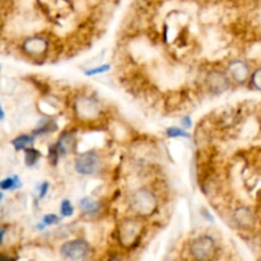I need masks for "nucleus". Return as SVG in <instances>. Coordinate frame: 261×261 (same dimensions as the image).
<instances>
[{"instance_id":"1","label":"nucleus","mask_w":261,"mask_h":261,"mask_svg":"<svg viewBox=\"0 0 261 261\" xmlns=\"http://www.w3.org/2000/svg\"><path fill=\"white\" fill-rule=\"evenodd\" d=\"M144 226L140 221L134 218H126L119 224L117 228V240L124 249L132 250L139 245Z\"/></svg>"},{"instance_id":"2","label":"nucleus","mask_w":261,"mask_h":261,"mask_svg":"<svg viewBox=\"0 0 261 261\" xmlns=\"http://www.w3.org/2000/svg\"><path fill=\"white\" fill-rule=\"evenodd\" d=\"M130 209L139 217H150L157 212L158 200L149 189H138L132 194Z\"/></svg>"},{"instance_id":"3","label":"nucleus","mask_w":261,"mask_h":261,"mask_svg":"<svg viewBox=\"0 0 261 261\" xmlns=\"http://www.w3.org/2000/svg\"><path fill=\"white\" fill-rule=\"evenodd\" d=\"M217 250L216 240L208 234L196 237L190 244V255L195 261H213Z\"/></svg>"},{"instance_id":"4","label":"nucleus","mask_w":261,"mask_h":261,"mask_svg":"<svg viewBox=\"0 0 261 261\" xmlns=\"http://www.w3.org/2000/svg\"><path fill=\"white\" fill-rule=\"evenodd\" d=\"M89 251H91V246L86 240L82 239L70 240L61 245L60 247V255L69 261L84 260L89 255Z\"/></svg>"},{"instance_id":"5","label":"nucleus","mask_w":261,"mask_h":261,"mask_svg":"<svg viewBox=\"0 0 261 261\" xmlns=\"http://www.w3.org/2000/svg\"><path fill=\"white\" fill-rule=\"evenodd\" d=\"M101 167V158L94 150H88L79 154L75 160V171L81 175L91 176L98 172Z\"/></svg>"},{"instance_id":"6","label":"nucleus","mask_w":261,"mask_h":261,"mask_svg":"<svg viewBox=\"0 0 261 261\" xmlns=\"http://www.w3.org/2000/svg\"><path fill=\"white\" fill-rule=\"evenodd\" d=\"M75 112L76 116L81 117L82 120H96L99 116L101 112V107L96 99L88 98V97H82L76 101L75 103Z\"/></svg>"},{"instance_id":"7","label":"nucleus","mask_w":261,"mask_h":261,"mask_svg":"<svg viewBox=\"0 0 261 261\" xmlns=\"http://www.w3.org/2000/svg\"><path fill=\"white\" fill-rule=\"evenodd\" d=\"M206 84L213 93H223L231 86V79L222 71L213 70L206 76Z\"/></svg>"},{"instance_id":"8","label":"nucleus","mask_w":261,"mask_h":261,"mask_svg":"<svg viewBox=\"0 0 261 261\" xmlns=\"http://www.w3.org/2000/svg\"><path fill=\"white\" fill-rule=\"evenodd\" d=\"M228 75L237 84L246 83L250 79V68L244 60H234L228 65Z\"/></svg>"},{"instance_id":"9","label":"nucleus","mask_w":261,"mask_h":261,"mask_svg":"<svg viewBox=\"0 0 261 261\" xmlns=\"http://www.w3.org/2000/svg\"><path fill=\"white\" fill-rule=\"evenodd\" d=\"M48 41L43 37H30L23 43V50L31 56H41L47 51Z\"/></svg>"},{"instance_id":"10","label":"nucleus","mask_w":261,"mask_h":261,"mask_svg":"<svg viewBox=\"0 0 261 261\" xmlns=\"http://www.w3.org/2000/svg\"><path fill=\"white\" fill-rule=\"evenodd\" d=\"M233 221L240 228L242 229H251L255 226V214L252 213L251 209L246 208V206H241L237 208L233 213Z\"/></svg>"},{"instance_id":"11","label":"nucleus","mask_w":261,"mask_h":261,"mask_svg":"<svg viewBox=\"0 0 261 261\" xmlns=\"http://www.w3.org/2000/svg\"><path fill=\"white\" fill-rule=\"evenodd\" d=\"M55 145L59 154L66 155L69 152H71V150L74 149V145H75V138H74V134L69 132L63 133Z\"/></svg>"},{"instance_id":"12","label":"nucleus","mask_w":261,"mask_h":261,"mask_svg":"<svg viewBox=\"0 0 261 261\" xmlns=\"http://www.w3.org/2000/svg\"><path fill=\"white\" fill-rule=\"evenodd\" d=\"M79 208H81V211L83 213L94 214L98 211V203L94 199L86 196V198L81 199V201H79Z\"/></svg>"},{"instance_id":"13","label":"nucleus","mask_w":261,"mask_h":261,"mask_svg":"<svg viewBox=\"0 0 261 261\" xmlns=\"http://www.w3.org/2000/svg\"><path fill=\"white\" fill-rule=\"evenodd\" d=\"M58 129V125L54 120H42V121L38 124V126L36 127V130L33 132L35 135H45L47 133H53Z\"/></svg>"},{"instance_id":"14","label":"nucleus","mask_w":261,"mask_h":261,"mask_svg":"<svg viewBox=\"0 0 261 261\" xmlns=\"http://www.w3.org/2000/svg\"><path fill=\"white\" fill-rule=\"evenodd\" d=\"M33 137L32 135H19V137L15 138L12 142L13 147H14L15 150H24L25 148L31 147L33 144Z\"/></svg>"},{"instance_id":"15","label":"nucleus","mask_w":261,"mask_h":261,"mask_svg":"<svg viewBox=\"0 0 261 261\" xmlns=\"http://www.w3.org/2000/svg\"><path fill=\"white\" fill-rule=\"evenodd\" d=\"M22 186L19 177L18 176H13V177H7L4 180L0 181V189L4 191L7 190H17Z\"/></svg>"},{"instance_id":"16","label":"nucleus","mask_w":261,"mask_h":261,"mask_svg":"<svg viewBox=\"0 0 261 261\" xmlns=\"http://www.w3.org/2000/svg\"><path fill=\"white\" fill-rule=\"evenodd\" d=\"M40 157H41V153L38 152L37 149H35V148L28 147L24 149V161H25V165H27L28 167L35 166L36 163L38 162V160H40Z\"/></svg>"},{"instance_id":"17","label":"nucleus","mask_w":261,"mask_h":261,"mask_svg":"<svg viewBox=\"0 0 261 261\" xmlns=\"http://www.w3.org/2000/svg\"><path fill=\"white\" fill-rule=\"evenodd\" d=\"M166 134L168 138H190V134L185 129H181L178 126H171L166 130Z\"/></svg>"},{"instance_id":"18","label":"nucleus","mask_w":261,"mask_h":261,"mask_svg":"<svg viewBox=\"0 0 261 261\" xmlns=\"http://www.w3.org/2000/svg\"><path fill=\"white\" fill-rule=\"evenodd\" d=\"M60 213L63 217H71L74 213V208L71 205L70 200L68 199H64L60 204Z\"/></svg>"},{"instance_id":"19","label":"nucleus","mask_w":261,"mask_h":261,"mask_svg":"<svg viewBox=\"0 0 261 261\" xmlns=\"http://www.w3.org/2000/svg\"><path fill=\"white\" fill-rule=\"evenodd\" d=\"M110 70V65L109 64H105V65L101 66H96V68H92L86 70V75L87 76H92V75H97V74H102V73H106V71Z\"/></svg>"},{"instance_id":"20","label":"nucleus","mask_w":261,"mask_h":261,"mask_svg":"<svg viewBox=\"0 0 261 261\" xmlns=\"http://www.w3.org/2000/svg\"><path fill=\"white\" fill-rule=\"evenodd\" d=\"M251 83L255 89L261 92V68L254 71V74L251 75Z\"/></svg>"},{"instance_id":"21","label":"nucleus","mask_w":261,"mask_h":261,"mask_svg":"<svg viewBox=\"0 0 261 261\" xmlns=\"http://www.w3.org/2000/svg\"><path fill=\"white\" fill-rule=\"evenodd\" d=\"M59 157H60V154H59L58 149H56V145H50V148H48V160H50V162L53 165H56L59 161Z\"/></svg>"},{"instance_id":"22","label":"nucleus","mask_w":261,"mask_h":261,"mask_svg":"<svg viewBox=\"0 0 261 261\" xmlns=\"http://www.w3.org/2000/svg\"><path fill=\"white\" fill-rule=\"evenodd\" d=\"M42 222L45 226H53V224H58L60 222V218L56 214H46Z\"/></svg>"},{"instance_id":"23","label":"nucleus","mask_w":261,"mask_h":261,"mask_svg":"<svg viewBox=\"0 0 261 261\" xmlns=\"http://www.w3.org/2000/svg\"><path fill=\"white\" fill-rule=\"evenodd\" d=\"M48 188H50V184L48 182H42L40 185V194H38V199H43L45 195L47 194Z\"/></svg>"},{"instance_id":"24","label":"nucleus","mask_w":261,"mask_h":261,"mask_svg":"<svg viewBox=\"0 0 261 261\" xmlns=\"http://www.w3.org/2000/svg\"><path fill=\"white\" fill-rule=\"evenodd\" d=\"M181 122H182V125L185 126V129H190L191 126H193V121H191L190 117H184L182 120H181Z\"/></svg>"},{"instance_id":"25","label":"nucleus","mask_w":261,"mask_h":261,"mask_svg":"<svg viewBox=\"0 0 261 261\" xmlns=\"http://www.w3.org/2000/svg\"><path fill=\"white\" fill-rule=\"evenodd\" d=\"M0 261H18V257L9 256V255L0 254Z\"/></svg>"},{"instance_id":"26","label":"nucleus","mask_w":261,"mask_h":261,"mask_svg":"<svg viewBox=\"0 0 261 261\" xmlns=\"http://www.w3.org/2000/svg\"><path fill=\"white\" fill-rule=\"evenodd\" d=\"M4 234H5V228H0V244L3 242V239H4Z\"/></svg>"},{"instance_id":"27","label":"nucleus","mask_w":261,"mask_h":261,"mask_svg":"<svg viewBox=\"0 0 261 261\" xmlns=\"http://www.w3.org/2000/svg\"><path fill=\"white\" fill-rule=\"evenodd\" d=\"M4 117H5V114H4V110H3L2 105H0V121H2V120H4Z\"/></svg>"},{"instance_id":"28","label":"nucleus","mask_w":261,"mask_h":261,"mask_svg":"<svg viewBox=\"0 0 261 261\" xmlns=\"http://www.w3.org/2000/svg\"><path fill=\"white\" fill-rule=\"evenodd\" d=\"M109 261H121V260H120V259H119V257H117V256H112V257H111V259H110Z\"/></svg>"},{"instance_id":"29","label":"nucleus","mask_w":261,"mask_h":261,"mask_svg":"<svg viewBox=\"0 0 261 261\" xmlns=\"http://www.w3.org/2000/svg\"><path fill=\"white\" fill-rule=\"evenodd\" d=\"M2 199H3V193H2V191H0V200H2Z\"/></svg>"},{"instance_id":"30","label":"nucleus","mask_w":261,"mask_h":261,"mask_svg":"<svg viewBox=\"0 0 261 261\" xmlns=\"http://www.w3.org/2000/svg\"><path fill=\"white\" fill-rule=\"evenodd\" d=\"M0 70H2V64H0Z\"/></svg>"},{"instance_id":"31","label":"nucleus","mask_w":261,"mask_h":261,"mask_svg":"<svg viewBox=\"0 0 261 261\" xmlns=\"http://www.w3.org/2000/svg\"><path fill=\"white\" fill-rule=\"evenodd\" d=\"M31 261H33V260H31Z\"/></svg>"}]
</instances>
